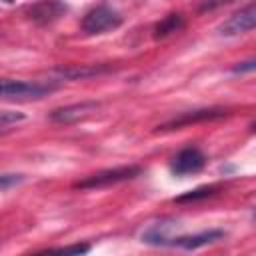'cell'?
Masks as SVG:
<instances>
[{"label":"cell","instance_id":"obj_14","mask_svg":"<svg viewBox=\"0 0 256 256\" xmlns=\"http://www.w3.org/2000/svg\"><path fill=\"white\" fill-rule=\"evenodd\" d=\"M90 246L88 244H74V246H62V248H56L54 252H64V254H84L88 252Z\"/></svg>","mask_w":256,"mask_h":256},{"label":"cell","instance_id":"obj_3","mask_svg":"<svg viewBox=\"0 0 256 256\" xmlns=\"http://www.w3.org/2000/svg\"><path fill=\"white\" fill-rule=\"evenodd\" d=\"M120 24H122V16L114 8H110L106 4L92 8L82 18V30L86 34H102V32H108V30L118 28Z\"/></svg>","mask_w":256,"mask_h":256},{"label":"cell","instance_id":"obj_11","mask_svg":"<svg viewBox=\"0 0 256 256\" xmlns=\"http://www.w3.org/2000/svg\"><path fill=\"white\" fill-rule=\"evenodd\" d=\"M20 122H24V114L22 112H12V110H0V134L12 130L14 126H18Z\"/></svg>","mask_w":256,"mask_h":256},{"label":"cell","instance_id":"obj_16","mask_svg":"<svg viewBox=\"0 0 256 256\" xmlns=\"http://www.w3.org/2000/svg\"><path fill=\"white\" fill-rule=\"evenodd\" d=\"M4 2H8V4H10V2H14V0H4Z\"/></svg>","mask_w":256,"mask_h":256},{"label":"cell","instance_id":"obj_2","mask_svg":"<svg viewBox=\"0 0 256 256\" xmlns=\"http://www.w3.org/2000/svg\"><path fill=\"white\" fill-rule=\"evenodd\" d=\"M138 174H140V166L108 168V170H100L96 174H90L84 180H78L74 184V188H82V190H88V188H106V186H112V184H118V182H124V180H132Z\"/></svg>","mask_w":256,"mask_h":256},{"label":"cell","instance_id":"obj_4","mask_svg":"<svg viewBox=\"0 0 256 256\" xmlns=\"http://www.w3.org/2000/svg\"><path fill=\"white\" fill-rule=\"evenodd\" d=\"M206 166V156L200 148L196 146H186L182 148L172 160H170V170L176 176H188L196 174Z\"/></svg>","mask_w":256,"mask_h":256},{"label":"cell","instance_id":"obj_8","mask_svg":"<svg viewBox=\"0 0 256 256\" xmlns=\"http://www.w3.org/2000/svg\"><path fill=\"white\" fill-rule=\"evenodd\" d=\"M98 104L96 102H82V104H74V106H64V108H58L50 114L52 120L56 122H72V120H78L80 116L96 110Z\"/></svg>","mask_w":256,"mask_h":256},{"label":"cell","instance_id":"obj_7","mask_svg":"<svg viewBox=\"0 0 256 256\" xmlns=\"http://www.w3.org/2000/svg\"><path fill=\"white\" fill-rule=\"evenodd\" d=\"M226 114V110L222 108H204V110H194V112H186L178 118H172L170 122H166L162 128H178V126H186L192 122H202V120H212V118H222Z\"/></svg>","mask_w":256,"mask_h":256},{"label":"cell","instance_id":"obj_9","mask_svg":"<svg viewBox=\"0 0 256 256\" xmlns=\"http://www.w3.org/2000/svg\"><path fill=\"white\" fill-rule=\"evenodd\" d=\"M62 12H64V6L58 2H40L30 8V18H34L38 22H50V20L58 18Z\"/></svg>","mask_w":256,"mask_h":256},{"label":"cell","instance_id":"obj_13","mask_svg":"<svg viewBox=\"0 0 256 256\" xmlns=\"http://www.w3.org/2000/svg\"><path fill=\"white\" fill-rule=\"evenodd\" d=\"M22 182V174H0V192Z\"/></svg>","mask_w":256,"mask_h":256},{"label":"cell","instance_id":"obj_5","mask_svg":"<svg viewBox=\"0 0 256 256\" xmlns=\"http://www.w3.org/2000/svg\"><path fill=\"white\" fill-rule=\"evenodd\" d=\"M254 24H256V10H254V4L250 2L248 6H244L242 10L232 14L224 24H220L218 32L224 36H236V34H244V32L252 30Z\"/></svg>","mask_w":256,"mask_h":256},{"label":"cell","instance_id":"obj_6","mask_svg":"<svg viewBox=\"0 0 256 256\" xmlns=\"http://www.w3.org/2000/svg\"><path fill=\"white\" fill-rule=\"evenodd\" d=\"M220 238H224V232L222 230H204V232H198V234L170 236L164 246H178V248H184V250H196L200 246L218 242Z\"/></svg>","mask_w":256,"mask_h":256},{"label":"cell","instance_id":"obj_12","mask_svg":"<svg viewBox=\"0 0 256 256\" xmlns=\"http://www.w3.org/2000/svg\"><path fill=\"white\" fill-rule=\"evenodd\" d=\"M214 190H216V186H204V188H196V190H190V192H188V194H184V196H178V202L196 200V198H206V196H210Z\"/></svg>","mask_w":256,"mask_h":256},{"label":"cell","instance_id":"obj_1","mask_svg":"<svg viewBox=\"0 0 256 256\" xmlns=\"http://www.w3.org/2000/svg\"><path fill=\"white\" fill-rule=\"evenodd\" d=\"M54 90L52 84L46 82H30V80H12L0 78V100H30L42 98Z\"/></svg>","mask_w":256,"mask_h":256},{"label":"cell","instance_id":"obj_15","mask_svg":"<svg viewBox=\"0 0 256 256\" xmlns=\"http://www.w3.org/2000/svg\"><path fill=\"white\" fill-rule=\"evenodd\" d=\"M226 2H230V0H204L202 8H216V6H220V4H226Z\"/></svg>","mask_w":256,"mask_h":256},{"label":"cell","instance_id":"obj_10","mask_svg":"<svg viewBox=\"0 0 256 256\" xmlns=\"http://www.w3.org/2000/svg\"><path fill=\"white\" fill-rule=\"evenodd\" d=\"M182 26H184L182 14H168L166 18H162V20L156 24V28H154V38H164V36H168V34H172V32H178Z\"/></svg>","mask_w":256,"mask_h":256}]
</instances>
